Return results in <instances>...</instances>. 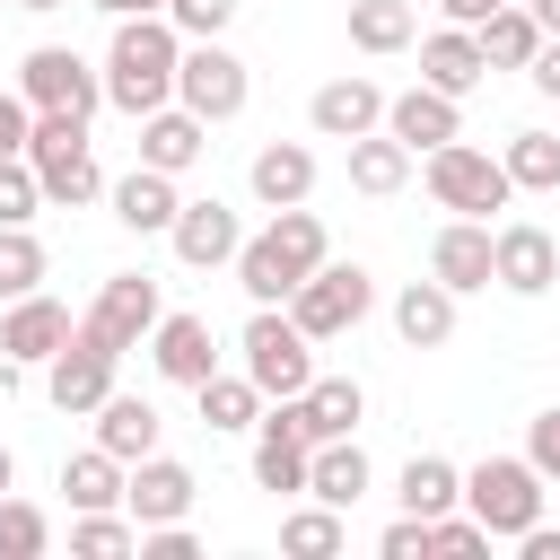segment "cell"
I'll return each instance as SVG.
<instances>
[{
	"instance_id": "1",
	"label": "cell",
	"mask_w": 560,
	"mask_h": 560,
	"mask_svg": "<svg viewBox=\"0 0 560 560\" xmlns=\"http://www.w3.org/2000/svg\"><path fill=\"white\" fill-rule=\"evenodd\" d=\"M175 70H184V26L166 9L149 18H114V44H105V105L114 114H158L175 105Z\"/></svg>"
},
{
	"instance_id": "2",
	"label": "cell",
	"mask_w": 560,
	"mask_h": 560,
	"mask_svg": "<svg viewBox=\"0 0 560 560\" xmlns=\"http://www.w3.org/2000/svg\"><path fill=\"white\" fill-rule=\"evenodd\" d=\"M236 368H245L271 402H289V394L315 385V332H306L289 306H254L245 332H236Z\"/></svg>"
},
{
	"instance_id": "3",
	"label": "cell",
	"mask_w": 560,
	"mask_h": 560,
	"mask_svg": "<svg viewBox=\"0 0 560 560\" xmlns=\"http://www.w3.org/2000/svg\"><path fill=\"white\" fill-rule=\"evenodd\" d=\"M26 166L44 175V210H88V201H105V175H96V158H88V114H35Z\"/></svg>"
},
{
	"instance_id": "4",
	"label": "cell",
	"mask_w": 560,
	"mask_h": 560,
	"mask_svg": "<svg viewBox=\"0 0 560 560\" xmlns=\"http://www.w3.org/2000/svg\"><path fill=\"white\" fill-rule=\"evenodd\" d=\"M420 184H429V201H438L446 219H490V210H508V201H516L508 158H490V149H472V140L429 149V158H420Z\"/></svg>"
},
{
	"instance_id": "5",
	"label": "cell",
	"mask_w": 560,
	"mask_h": 560,
	"mask_svg": "<svg viewBox=\"0 0 560 560\" xmlns=\"http://www.w3.org/2000/svg\"><path fill=\"white\" fill-rule=\"evenodd\" d=\"M542 472H534V455H481L472 472H464V508L490 525V542H516L525 525H542Z\"/></svg>"
},
{
	"instance_id": "6",
	"label": "cell",
	"mask_w": 560,
	"mask_h": 560,
	"mask_svg": "<svg viewBox=\"0 0 560 560\" xmlns=\"http://www.w3.org/2000/svg\"><path fill=\"white\" fill-rule=\"evenodd\" d=\"M18 96L35 114H96L105 105V61H88L79 44H35L18 61Z\"/></svg>"
},
{
	"instance_id": "7",
	"label": "cell",
	"mask_w": 560,
	"mask_h": 560,
	"mask_svg": "<svg viewBox=\"0 0 560 560\" xmlns=\"http://www.w3.org/2000/svg\"><path fill=\"white\" fill-rule=\"evenodd\" d=\"M254 96V70L219 44V35H192L184 44V70H175V105H192L201 122H236Z\"/></svg>"
},
{
	"instance_id": "8",
	"label": "cell",
	"mask_w": 560,
	"mask_h": 560,
	"mask_svg": "<svg viewBox=\"0 0 560 560\" xmlns=\"http://www.w3.org/2000/svg\"><path fill=\"white\" fill-rule=\"evenodd\" d=\"M368 306H376V280H368L359 262H315V271L298 280V298H289V315H298L315 341H341L350 324H368Z\"/></svg>"
},
{
	"instance_id": "9",
	"label": "cell",
	"mask_w": 560,
	"mask_h": 560,
	"mask_svg": "<svg viewBox=\"0 0 560 560\" xmlns=\"http://www.w3.org/2000/svg\"><path fill=\"white\" fill-rule=\"evenodd\" d=\"M158 315H166V298H158V280H149V271H114V280L96 289V306L79 315V332H88V341H105V350L122 359V350H149V332H158Z\"/></svg>"
},
{
	"instance_id": "10",
	"label": "cell",
	"mask_w": 560,
	"mask_h": 560,
	"mask_svg": "<svg viewBox=\"0 0 560 560\" xmlns=\"http://www.w3.org/2000/svg\"><path fill=\"white\" fill-rule=\"evenodd\" d=\"M114 368H122V359H114L105 341L70 332V341L44 359V394H52V411H61V420H96V402L114 394Z\"/></svg>"
},
{
	"instance_id": "11",
	"label": "cell",
	"mask_w": 560,
	"mask_h": 560,
	"mask_svg": "<svg viewBox=\"0 0 560 560\" xmlns=\"http://www.w3.org/2000/svg\"><path fill=\"white\" fill-rule=\"evenodd\" d=\"M306 464H315V438L298 429V402H262V420H254V490L306 499Z\"/></svg>"
},
{
	"instance_id": "12",
	"label": "cell",
	"mask_w": 560,
	"mask_h": 560,
	"mask_svg": "<svg viewBox=\"0 0 560 560\" xmlns=\"http://www.w3.org/2000/svg\"><path fill=\"white\" fill-rule=\"evenodd\" d=\"M490 280H499L508 298H542V289L560 280V245H551V228H534V219L490 228Z\"/></svg>"
},
{
	"instance_id": "13",
	"label": "cell",
	"mask_w": 560,
	"mask_h": 560,
	"mask_svg": "<svg viewBox=\"0 0 560 560\" xmlns=\"http://www.w3.org/2000/svg\"><path fill=\"white\" fill-rule=\"evenodd\" d=\"M70 332H79V315L61 298H44V289H26V298L0 306V359H18V368H44Z\"/></svg>"
},
{
	"instance_id": "14",
	"label": "cell",
	"mask_w": 560,
	"mask_h": 560,
	"mask_svg": "<svg viewBox=\"0 0 560 560\" xmlns=\"http://www.w3.org/2000/svg\"><path fill=\"white\" fill-rule=\"evenodd\" d=\"M306 131H315V140H341V149H350L359 131H385V88L359 79V70H350V79H324V88L306 96Z\"/></svg>"
},
{
	"instance_id": "15",
	"label": "cell",
	"mask_w": 560,
	"mask_h": 560,
	"mask_svg": "<svg viewBox=\"0 0 560 560\" xmlns=\"http://www.w3.org/2000/svg\"><path fill=\"white\" fill-rule=\"evenodd\" d=\"M385 131L411 149V158H429V149H446V140H464V96H446V88H402V96H385Z\"/></svg>"
},
{
	"instance_id": "16",
	"label": "cell",
	"mask_w": 560,
	"mask_h": 560,
	"mask_svg": "<svg viewBox=\"0 0 560 560\" xmlns=\"http://www.w3.org/2000/svg\"><path fill=\"white\" fill-rule=\"evenodd\" d=\"M166 245H175V262H184V271H219V262H236V245H245V219H236V210L210 192V201H184V210H175Z\"/></svg>"
},
{
	"instance_id": "17",
	"label": "cell",
	"mask_w": 560,
	"mask_h": 560,
	"mask_svg": "<svg viewBox=\"0 0 560 560\" xmlns=\"http://www.w3.org/2000/svg\"><path fill=\"white\" fill-rule=\"evenodd\" d=\"M210 158V122L192 114V105H158V114H140V166H158V175H192Z\"/></svg>"
},
{
	"instance_id": "18",
	"label": "cell",
	"mask_w": 560,
	"mask_h": 560,
	"mask_svg": "<svg viewBox=\"0 0 560 560\" xmlns=\"http://www.w3.org/2000/svg\"><path fill=\"white\" fill-rule=\"evenodd\" d=\"M149 368L166 376V385H201L210 368H219V341H210V315H158V332H149Z\"/></svg>"
},
{
	"instance_id": "19",
	"label": "cell",
	"mask_w": 560,
	"mask_h": 560,
	"mask_svg": "<svg viewBox=\"0 0 560 560\" xmlns=\"http://www.w3.org/2000/svg\"><path fill=\"white\" fill-rule=\"evenodd\" d=\"M192 464H175V455H140L131 464V481H122V508L140 516V525H175V516H192Z\"/></svg>"
},
{
	"instance_id": "20",
	"label": "cell",
	"mask_w": 560,
	"mask_h": 560,
	"mask_svg": "<svg viewBox=\"0 0 560 560\" xmlns=\"http://www.w3.org/2000/svg\"><path fill=\"white\" fill-rule=\"evenodd\" d=\"M184 175H158V166H131V175H114L105 184V201H114V219L131 228V236H166L175 228V210H184V192H175Z\"/></svg>"
},
{
	"instance_id": "21",
	"label": "cell",
	"mask_w": 560,
	"mask_h": 560,
	"mask_svg": "<svg viewBox=\"0 0 560 560\" xmlns=\"http://www.w3.org/2000/svg\"><path fill=\"white\" fill-rule=\"evenodd\" d=\"M245 184H254L262 210H298V201L315 192V149H306V140H262L254 166H245Z\"/></svg>"
},
{
	"instance_id": "22",
	"label": "cell",
	"mask_w": 560,
	"mask_h": 560,
	"mask_svg": "<svg viewBox=\"0 0 560 560\" xmlns=\"http://www.w3.org/2000/svg\"><path fill=\"white\" fill-rule=\"evenodd\" d=\"M429 271H438L455 298L490 289V219H446V228L429 236Z\"/></svg>"
},
{
	"instance_id": "23",
	"label": "cell",
	"mask_w": 560,
	"mask_h": 560,
	"mask_svg": "<svg viewBox=\"0 0 560 560\" xmlns=\"http://www.w3.org/2000/svg\"><path fill=\"white\" fill-rule=\"evenodd\" d=\"M394 332H402V350H446L455 341V289L429 271V280H402L394 289Z\"/></svg>"
},
{
	"instance_id": "24",
	"label": "cell",
	"mask_w": 560,
	"mask_h": 560,
	"mask_svg": "<svg viewBox=\"0 0 560 560\" xmlns=\"http://www.w3.org/2000/svg\"><path fill=\"white\" fill-rule=\"evenodd\" d=\"M420 79H429V88H446V96H472V88L490 79L481 35H472V26H438V35H420Z\"/></svg>"
},
{
	"instance_id": "25",
	"label": "cell",
	"mask_w": 560,
	"mask_h": 560,
	"mask_svg": "<svg viewBox=\"0 0 560 560\" xmlns=\"http://www.w3.org/2000/svg\"><path fill=\"white\" fill-rule=\"evenodd\" d=\"M298 402V429L324 446V438H359V420H368V385L359 376H315L306 394H289Z\"/></svg>"
},
{
	"instance_id": "26",
	"label": "cell",
	"mask_w": 560,
	"mask_h": 560,
	"mask_svg": "<svg viewBox=\"0 0 560 560\" xmlns=\"http://www.w3.org/2000/svg\"><path fill=\"white\" fill-rule=\"evenodd\" d=\"M368 490H376L368 446H359V438H324V446H315V464H306V499H324V508H359Z\"/></svg>"
},
{
	"instance_id": "27",
	"label": "cell",
	"mask_w": 560,
	"mask_h": 560,
	"mask_svg": "<svg viewBox=\"0 0 560 560\" xmlns=\"http://www.w3.org/2000/svg\"><path fill=\"white\" fill-rule=\"evenodd\" d=\"M228 271H236V289H245L254 306H289V298H298V280H306V271L289 262V245H280L271 228H262V236H245Z\"/></svg>"
},
{
	"instance_id": "28",
	"label": "cell",
	"mask_w": 560,
	"mask_h": 560,
	"mask_svg": "<svg viewBox=\"0 0 560 560\" xmlns=\"http://www.w3.org/2000/svg\"><path fill=\"white\" fill-rule=\"evenodd\" d=\"M192 402H201V429H219V438H236V429H254L262 420V385L245 376V368H210L201 385H192Z\"/></svg>"
},
{
	"instance_id": "29",
	"label": "cell",
	"mask_w": 560,
	"mask_h": 560,
	"mask_svg": "<svg viewBox=\"0 0 560 560\" xmlns=\"http://www.w3.org/2000/svg\"><path fill=\"white\" fill-rule=\"evenodd\" d=\"M158 429H166V420H158V402H149V394H105V402H96V446H105V455H122V464L158 455Z\"/></svg>"
},
{
	"instance_id": "30",
	"label": "cell",
	"mask_w": 560,
	"mask_h": 560,
	"mask_svg": "<svg viewBox=\"0 0 560 560\" xmlns=\"http://www.w3.org/2000/svg\"><path fill=\"white\" fill-rule=\"evenodd\" d=\"M411 166H420V158H411L394 131H359V140H350V192H368V201H394V192L411 184Z\"/></svg>"
},
{
	"instance_id": "31",
	"label": "cell",
	"mask_w": 560,
	"mask_h": 560,
	"mask_svg": "<svg viewBox=\"0 0 560 560\" xmlns=\"http://www.w3.org/2000/svg\"><path fill=\"white\" fill-rule=\"evenodd\" d=\"M481 52H490V70H534V52H542V18L525 9V0H508V9H490L481 26Z\"/></svg>"
},
{
	"instance_id": "32",
	"label": "cell",
	"mask_w": 560,
	"mask_h": 560,
	"mask_svg": "<svg viewBox=\"0 0 560 560\" xmlns=\"http://www.w3.org/2000/svg\"><path fill=\"white\" fill-rule=\"evenodd\" d=\"M122 481H131V464L105 455V446L61 455V499H70V508H122Z\"/></svg>"
},
{
	"instance_id": "33",
	"label": "cell",
	"mask_w": 560,
	"mask_h": 560,
	"mask_svg": "<svg viewBox=\"0 0 560 560\" xmlns=\"http://www.w3.org/2000/svg\"><path fill=\"white\" fill-rule=\"evenodd\" d=\"M394 499H402L411 516H446V508H464V464H446V455H411V464L394 472Z\"/></svg>"
},
{
	"instance_id": "34",
	"label": "cell",
	"mask_w": 560,
	"mask_h": 560,
	"mask_svg": "<svg viewBox=\"0 0 560 560\" xmlns=\"http://www.w3.org/2000/svg\"><path fill=\"white\" fill-rule=\"evenodd\" d=\"M341 542H350V508L306 499V508H289V516H280V551H289V560H332Z\"/></svg>"
},
{
	"instance_id": "35",
	"label": "cell",
	"mask_w": 560,
	"mask_h": 560,
	"mask_svg": "<svg viewBox=\"0 0 560 560\" xmlns=\"http://www.w3.org/2000/svg\"><path fill=\"white\" fill-rule=\"evenodd\" d=\"M411 35H420L411 0H350V44L359 52H402Z\"/></svg>"
},
{
	"instance_id": "36",
	"label": "cell",
	"mask_w": 560,
	"mask_h": 560,
	"mask_svg": "<svg viewBox=\"0 0 560 560\" xmlns=\"http://www.w3.org/2000/svg\"><path fill=\"white\" fill-rule=\"evenodd\" d=\"M499 158H508V184L516 192H560V140L551 131H516Z\"/></svg>"
},
{
	"instance_id": "37",
	"label": "cell",
	"mask_w": 560,
	"mask_h": 560,
	"mask_svg": "<svg viewBox=\"0 0 560 560\" xmlns=\"http://www.w3.org/2000/svg\"><path fill=\"white\" fill-rule=\"evenodd\" d=\"M44 271H52L44 236H35V228H0V306L26 298V289H44Z\"/></svg>"
},
{
	"instance_id": "38",
	"label": "cell",
	"mask_w": 560,
	"mask_h": 560,
	"mask_svg": "<svg viewBox=\"0 0 560 560\" xmlns=\"http://www.w3.org/2000/svg\"><path fill=\"white\" fill-rule=\"evenodd\" d=\"M52 551V516L35 499H0V560H44Z\"/></svg>"
},
{
	"instance_id": "39",
	"label": "cell",
	"mask_w": 560,
	"mask_h": 560,
	"mask_svg": "<svg viewBox=\"0 0 560 560\" xmlns=\"http://www.w3.org/2000/svg\"><path fill=\"white\" fill-rule=\"evenodd\" d=\"M271 236L289 245V262H298V271H315V262H332V236H324V219H315L306 201H298V210H271Z\"/></svg>"
},
{
	"instance_id": "40",
	"label": "cell",
	"mask_w": 560,
	"mask_h": 560,
	"mask_svg": "<svg viewBox=\"0 0 560 560\" xmlns=\"http://www.w3.org/2000/svg\"><path fill=\"white\" fill-rule=\"evenodd\" d=\"M35 210H44V175L26 158H0V228H35Z\"/></svg>"
},
{
	"instance_id": "41",
	"label": "cell",
	"mask_w": 560,
	"mask_h": 560,
	"mask_svg": "<svg viewBox=\"0 0 560 560\" xmlns=\"http://www.w3.org/2000/svg\"><path fill=\"white\" fill-rule=\"evenodd\" d=\"M166 18H175V26H184V44H192V35H228L236 0H166Z\"/></svg>"
},
{
	"instance_id": "42",
	"label": "cell",
	"mask_w": 560,
	"mask_h": 560,
	"mask_svg": "<svg viewBox=\"0 0 560 560\" xmlns=\"http://www.w3.org/2000/svg\"><path fill=\"white\" fill-rule=\"evenodd\" d=\"M140 560H201V542H192L184 516L175 525H140Z\"/></svg>"
},
{
	"instance_id": "43",
	"label": "cell",
	"mask_w": 560,
	"mask_h": 560,
	"mask_svg": "<svg viewBox=\"0 0 560 560\" xmlns=\"http://www.w3.org/2000/svg\"><path fill=\"white\" fill-rule=\"evenodd\" d=\"M525 455H534V472H542V481H560V402H551V411H534Z\"/></svg>"
},
{
	"instance_id": "44",
	"label": "cell",
	"mask_w": 560,
	"mask_h": 560,
	"mask_svg": "<svg viewBox=\"0 0 560 560\" xmlns=\"http://www.w3.org/2000/svg\"><path fill=\"white\" fill-rule=\"evenodd\" d=\"M376 551H385V560H411V551L429 560V516H411V508H402V516L376 534Z\"/></svg>"
},
{
	"instance_id": "45",
	"label": "cell",
	"mask_w": 560,
	"mask_h": 560,
	"mask_svg": "<svg viewBox=\"0 0 560 560\" xmlns=\"http://www.w3.org/2000/svg\"><path fill=\"white\" fill-rule=\"evenodd\" d=\"M26 140H35V105L9 88V96H0V158H26Z\"/></svg>"
},
{
	"instance_id": "46",
	"label": "cell",
	"mask_w": 560,
	"mask_h": 560,
	"mask_svg": "<svg viewBox=\"0 0 560 560\" xmlns=\"http://www.w3.org/2000/svg\"><path fill=\"white\" fill-rule=\"evenodd\" d=\"M525 79H534V88L560 105V35H542V52H534V70H525Z\"/></svg>"
},
{
	"instance_id": "47",
	"label": "cell",
	"mask_w": 560,
	"mask_h": 560,
	"mask_svg": "<svg viewBox=\"0 0 560 560\" xmlns=\"http://www.w3.org/2000/svg\"><path fill=\"white\" fill-rule=\"evenodd\" d=\"M516 551H525V560H560V534H551V525H525Z\"/></svg>"
},
{
	"instance_id": "48",
	"label": "cell",
	"mask_w": 560,
	"mask_h": 560,
	"mask_svg": "<svg viewBox=\"0 0 560 560\" xmlns=\"http://www.w3.org/2000/svg\"><path fill=\"white\" fill-rule=\"evenodd\" d=\"M438 9H446V26H481V18L508 9V0H438Z\"/></svg>"
},
{
	"instance_id": "49",
	"label": "cell",
	"mask_w": 560,
	"mask_h": 560,
	"mask_svg": "<svg viewBox=\"0 0 560 560\" xmlns=\"http://www.w3.org/2000/svg\"><path fill=\"white\" fill-rule=\"evenodd\" d=\"M88 9H105V18H149V9H166V0H88Z\"/></svg>"
},
{
	"instance_id": "50",
	"label": "cell",
	"mask_w": 560,
	"mask_h": 560,
	"mask_svg": "<svg viewBox=\"0 0 560 560\" xmlns=\"http://www.w3.org/2000/svg\"><path fill=\"white\" fill-rule=\"evenodd\" d=\"M534 18H542V35H560V0H525Z\"/></svg>"
},
{
	"instance_id": "51",
	"label": "cell",
	"mask_w": 560,
	"mask_h": 560,
	"mask_svg": "<svg viewBox=\"0 0 560 560\" xmlns=\"http://www.w3.org/2000/svg\"><path fill=\"white\" fill-rule=\"evenodd\" d=\"M9 9H26V18H52V9H70V0H9Z\"/></svg>"
},
{
	"instance_id": "52",
	"label": "cell",
	"mask_w": 560,
	"mask_h": 560,
	"mask_svg": "<svg viewBox=\"0 0 560 560\" xmlns=\"http://www.w3.org/2000/svg\"><path fill=\"white\" fill-rule=\"evenodd\" d=\"M9 481H18V455H9V438H0V499H9Z\"/></svg>"
}]
</instances>
